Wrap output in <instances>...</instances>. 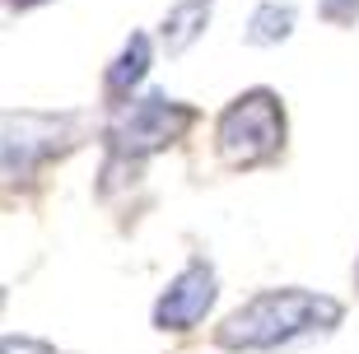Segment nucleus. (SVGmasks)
I'll list each match as a JSON object with an SVG mask.
<instances>
[{
    "instance_id": "nucleus-1",
    "label": "nucleus",
    "mask_w": 359,
    "mask_h": 354,
    "mask_svg": "<svg viewBox=\"0 0 359 354\" xmlns=\"http://www.w3.org/2000/svg\"><path fill=\"white\" fill-rule=\"evenodd\" d=\"M346 308L327 294L313 289H262L252 299L233 308L215 331V345L233 354H262V350H285V345L313 341L341 327Z\"/></svg>"
},
{
    "instance_id": "nucleus-2",
    "label": "nucleus",
    "mask_w": 359,
    "mask_h": 354,
    "mask_svg": "<svg viewBox=\"0 0 359 354\" xmlns=\"http://www.w3.org/2000/svg\"><path fill=\"white\" fill-rule=\"evenodd\" d=\"M215 149L229 168H262L285 149V107L271 89H243L215 121Z\"/></svg>"
},
{
    "instance_id": "nucleus-3",
    "label": "nucleus",
    "mask_w": 359,
    "mask_h": 354,
    "mask_svg": "<svg viewBox=\"0 0 359 354\" xmlns=\"http://www.w3.org/2000/svg\"><path fill=\"white\" fill-rule=\"evenodd\" d=\"M196 121V107L177 103L168 93H140L117 103L112 121H107V144L121 158H145L168 149L173 140H182V131Z\"/></svg>"
},
{
    "instance_id": "nucleus-4",
    "label": "nucleus",
    "mask_w": 359,
    "mask_h": 354,
    "mask_svg": "<svg viewBox=\"0 0 359 354\" xmlns=\"http://www.w3.org/2000/svg\"><path fill=\"white\" fill-rule=\"evenodd\" d=\"M75 126H80V117H70V112H61V117L56 112H10L5 117V177L19 182L42 158L75 144Z\"/></svg>"
},
{
    "instance_id": "nucleus-5",
    "label": "nucleus",
    "mask_w": 359,
    "mask_h": 354,
    "mask_svg": "<svg viewBox=\"0 0 359 354\" xmlns=\"http://www.w3.org/2000/svg\"><path fill=\"white\" fill-rule=\"evenodd\" d=\"M215 299H219L215 266L196 257V261H187L182 271L168 280V289L159 294V303H154V327L159 331H191L196 322H205Z\"/></svg>"
},
{
    "instance_id": "nucleus-6",
    "label": "nucleus",
    "mask_w": 359,
    "mask_h": 354,
    "mask_svg": "<svg viewBox=\"0 0 359 354\" xmlns=\"http://www.w3.org/2000/svg\"><path fill=\"white\" fill-rule=\"evenodd\" d=\"M210 14H215V0H173L159 19V47L168 56H182L187 47L205 33Z\"/></svg>"
},
{
    "instance_id": "nucleus-7",
    "label": "nucleus",
    "mask_w": 359,
    "mask_h": 354,
    "mask_svg": "<svg viewBox=\"0 0 359 354\" xmlns=\"http://www.w3.org/2000/svg\"><path fill=\"white\" fill-rule=\"evenodd\" d=\"M149 61H154V47H149V38L145 33H131L126 38V47L117 52V61L107 66V93L112 98H131L140 84H145V75H149Z\"/></svg>"
},
{
    "instance_id": "nucleus-8",
    "label": "nucleus",
    "mask_w": 359,
    "mask_h": 354,
    "mask_svg": "<svg viewBox=\"0 0 359 354\" xmlns=\"http://www.w3.org/2000/svg\"><path fill=\"white\" fill-rule=\"evenodd\" d=\"M294 19H299V10L290 0H262L243 24V42L248 47H280L294 33Z\"/></svg>"
},
{
    "instance_id": "nucleus-9",
    "label": "nucleus",
    "mask_w": 359,
    "mask_h": 354,
    "mask_svg": "<svg viewBox=\"0 0 359 354\" xmlns=\"http://www.w3.org/2000/svg\"><path fill=\"white\" fill-rule=\"evenodd\" d=\"M318 19L332 28H355L359 24V0H318Z\"/></svg>"
},
{
    "instance_id": "nucleus-10",
    "label": "nucleus",
    "mask_w": 359,
    "mask_h": 354,
    "mask_svg": "<svg viewBox=\"0 0 359 354\" xmlns=\"http://www.w3.org/2000/svg\"><path fill=\"white\" fill-rule=\"evenodd\" d=\"M0 354H61V350L47 345V341H38V336H5Z\"/></svg>"
},
{
    "instance_id": "nucleus-11",
    "label": "nucleus",
    "mask_w": 359,
    "mask_h": 354,
    "mask_svg": "<svg viewBox=\"0 0 359 354\" xmlns=\"http://www.w3.org/2000/svg\"><path fill=\"white\" fill-rule=\"evenodd\" d=\"M10 10H38V5H47V0H5Z\"/></svg>"
},
{
    "instance_id": "nucleus-12",
    "label": "nucleus",
    "mask_w": 359,
    "mask_h": 354,
    "mask_svg": "<svg viewBox=\"0 0 359 354\" xmlns=\"http://www.w3.org/2000/svg\"><path fill=\"white\" fill-rule=\"evenodd\" d=\"M355 289H359V261H355Z\"/></svg>"
}]
</instances>
